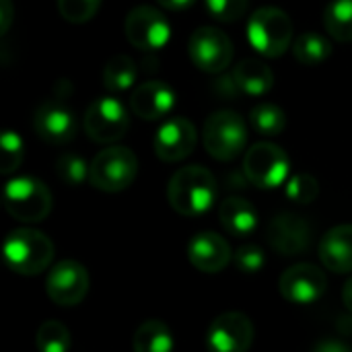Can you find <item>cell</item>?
<instances>
[{"instance_id":"cell-1","label":"cell","mask_w":352,"mask_h":352,"mask_svg":"<svg viewBox=\"0 0 352 352\" xmlns=\"http://www.w3.org/2000/svg\"><path fill=\"white\" fill-rule=\"evenodd\" d=\"M167 200L175 212L184 217H200L214 206L217 179L202 165H186L171 175Z\"/></svg>"},{"instance_id":"cell-2","label":"cell","mask_w":352,"mask_h":352,"mask_svg":"<svg viewBox=\"0 0 352 352\" xmlns=\"http://www.w3.org/2000/svg\"><path fill=\"white\" fill-rule=\"evenodd\" d=\"M2 256L12 272L21 276H35L52 264L54 243L45 233L31 227H21L6 235Z\"/></svg>"},{"instance_id":"cell-3","label":"cell","mask_w":352,"mask_h":352,"mask_svg":"<svg viewBox=\"0 0 352 352\" xmlns=\"http://www.w3.org/2000/svg\"><path fill=\"white\" fill-rule=\"evenodd\" d=\"M293 21L278 6H262L248 21V41L264 58L283 56L293 43Z\"/></svg>"},{"instance_id":"cell-4","label":"cell","mask_w":352,"mask_h":352,"mask_svg":"<svg viewBox=\"0 0 352 352\" xmlns=\"http://www.w3.org/2000/svg\"><path fill=\"white\" fill-rule=\"evenodd\" d=\"M202 142L212 159L229 163L237 159L248 144V124L237 111L219 109L206 118L202 128Z\"/></svg>"},{"instance_id":"cell-5","label":"cell","mask_w":352,"mask_h":352,"mask_svg":"<svg viewBox=\"0 0 352 352\" xmlns=\"http://www.w3.org/2000/svg\"><path fill=\"white\" fill-rule=\"evenodd\" d=\"M138 173V157L128 146H107L95 155L89 169V184L105 194L124 192Z\"/></svg>"},{"instance_id":"cell-6","label":"cell","mask_w":352,"mask_h":352,"mask_svg":"<svg viewBox=\"0 0 352 352\" xmlns=\"http://www.w3.org/2000/svg\"><path fill=\"white\" fill-rule=\"evenodd\" d=\"M2 202L6 212L21 223H39L52 212V192L37 177H14L6 182Z\"/></svg>"},{"instance_id":"cell-7","label":"cell","mask_w":352,"mask_h":352,"mask_svg":"<svg viewBox=\"0 0 352 352\" xmlns=\"http://www.w3.org/2000/svg\"><path fill=\"white\" fill-rule=\"evenodd\" d=\"M291 159L287 151L274 142H256L243 157L245 179L260 190L280 188L289 179Z\"/></svg>"},{"instance_id":"cell-8","label":"cell","mask_w":352,"mask_h":352,"mask_svg":"<svg viewBox=\"0 0 352 352\" xmlns=\"http://www.w3.org/2000/svg\"><path fill=\"white\" fill-rule=\"evenodd\" d=\"M85 134L97 144H111L126 136L130 128L128 109L113 97L95 99L82 118Z\"/></svg>"},{"instance_id":"cell-9","label":"cell","mask_w":352,"mask_h":352,"mask_svg":"<svg viewBox=\"0 0 352 352\" xmlns=\"http://www.w3.org/2000/svg\"><path fill=\"white\" fill-rule=\"evenodd\" d=\"M188 54L198 70L221 74L233 60V41L225 31L204 25L192 33L188 41Z\"/></svg>"},{"instance_id":"cell-10","label":"cell","mask_w":352,"mask_h":352,"mask_svg":"<svg viewBox=\"0 0 352 352\" xmlns=\"http://www.w3.org/2000/svg\"><path fill=\"white\" fill-rule=\"evenodd\" d=\"M126 39L140 52H157L167 45L171 37V25L167 16L148 4L132 8L124 23Z\"/></svg>"},{"instance_id":"cell-11","label":"cell","mask_w":352,"mask_h":352,"mask_svg":"<svg viewBox=\"0 0 352 352\" xmlns=\"http://www.w3.org/2000/svg\"><path fill=\"white\" fill-rule=\"evenodd\" d=\"M47 297L60 307L78 305L89 293V272L76 260L58 262L45 278Z\"/></svg>"},{"instance_id":"cell-12","label":"cell","mask_w":352,"mask_h":352,"mask_svg":"<svg viewBox=\"0 0 352 352\" xmlns=\"http://www.w3.org/2000/svg\"><path fill=\"white\" fill-rule=\"evenodd\" d=\"M33 130L35 134L50 144H66L76 136L78 122L68 103L62 97L45 99L33 113Z\"/></svg>"},{"instance_id":"cell-13","label":"cell","mask_w":352,"mask_h":352,"mask_svg":"<svg viewBox=\"0 0 352 352\" xmlns=\"http://www.w3.org/2000/svg\"><path fill=\"white\" fill-rule=\"evenodd\" d=\"M254 324L245 314L227 311L214 318L206 332L210 352H248L254 342Z\"/></svg>"},{"instance_id":"cell-14","label":"cell","mask_w":352,"mask_h":352,"mask_svg":"<svg viewBox=\"0 0 352 352\" xmlns=\"http://www.w3.org/2000/svg\"><path fill=\"white\" fill-rule=\"evenodd\" d=\"M328 289L326 272L314 264H295L278 278L280 295L295 305H311L324 297Z\"/></svg>"},{"instance_id":"cell-15","label":"cell","mask_w":352,"mask_h":352,"mask_svg":"<svg viewBox=\"0 0 352 352\" xmlns=\"http://www.w3.org/2000/svg\"><path fill=\"white\" fill-rule=\"evenodd\" d=\"M311 225L295 212H280L266 227V239L270 248L285 258L303 254L311 243Z\"/></svg>"},{"instance_id":"cell-16","label":"cell","mask_w":352,"mask_h":352,"mask_svg":"<svg viewBox=\"0 0 352 352\" xmlns=\"http://www.w3.org/2000/svg\"><path fill=\"white\" fill-rule=\"evenodd\" d=\"M198 142L194 124L186 118H169L155 134V155L163 163H179L188 159Z\"/></svg>"},{"instance_id":"cell-17","label":"cell","mask_w":352,"mask_h":352,"mask_svg":"<svg viewBox=\"0 0 352 352\" xmlns=\"http://www.w3.org/2000/svg\"><path fill=\"white\" fill-rule=\"evenodd\" d=\"M175 107V91L165 80H146L132 91L130 109L140 120H163Z\"/></svg>"},{"instance_id":"cell-18","label":"cell","mask_w":352,"mask_h":352,"mask_svg":"<svg viewBox=\"0 0 352 352\" xmlns=\"http://www.w3.org/2000/svg\"><path fill=\"white\" fill-rule=\"evenodd\" d=\"M188 258L192 266L204 274H217L231 262V248L225 237L214 231L198 233L188 243Z\"/></svg>"},{"instance_id":"cell-19","label":"cell","mask_w":352,"mask_h":352,"mask_svg":"<svg viewBox=\"0 0 352 352\" xmlns=\"http://www.w3.org/2000/svg\"><path fill=\"white\" fill-rule=\"evenodd\" d=\"M322 264L336 274L352 272V225H336L332 227L320 241L318 248Z\"/></svg>"},{"instance_id":"cell-20","label":"cell","mask_w":352,"mask_h":352,"mask_svg":"<svg viewBox=\"0 0 352 352\" xmlns=\"http://www.w3.org/2000/svg\"><path fill=\"white\" fill-rule=\"evenodd\" d=\"M219 219L225 231L233 237H248L258 227V210L250 200L239 196H229L223 200L219 208Z\"/></svg>"},{"instance_id":"cell-21","label":"cell","mask_w":352,"mask_h":352,"mask_svg":"<svg viewBox=\"0 0 352 352\" xmlns=\"http://www.w3.org/2000/svg\"><path fill=\"white\" fill-rule=\"evenodd\" d=\"M233 80L241 95L250 97H262L274 87V72L268 64L256 58L241 60L233 70Z\"/></svg>"},{"instance_id":"cell-22","label":"cell","mask_w":352,"mask_h":352,"mask_svg":"<svg viewBox=\"0 0 352 352\" xmlns=\"http://www.w3.org/2000/svg\"><path fill=\"white\" fill-rule=\"evenodd\" d=\"M134 352H173V334L161 320L142 322L132 338Z\"/></svg>"},{"instance_id":"cell-23","label":"cell","mask_w":352,"mask_h":352,"mask_svg":"<svg viewBox=\"0 0 352 352\" xmlns=\"http://www.w3.org/2000/svg\"><path fill=\"white\" fill-rule=\"evenodd\" d=\"M293 54L295 60L303 66H320L332 56V43L318 31H305L295 39Z\"/></svg>"},{"instance_id":"cell-24","label":"cell","mask_w":352,"mask_h":352,"mask_svg":"<svg viewBox=\"0 0 352 352\" xmlns=\"http://www.w3.org/2000/svg\"><path fill=\"white\" fill-rule=\"evenodd\" d=\"M324 27L326 33L340 41H352V0H330L324 10Z\"/></svg>"},{"instance_id":"cell-25","label":"cell","mask_w":352,"mask_h":352,"mask_svg":"<svg viewBox=\"0 0 352 352\" xmlns=\"http://www.w3.org/2000/svg\"><path fill=\"white\" fill-rule=\"evenodd\" d=\"M136 82V62L126 54H116L103 66V87L107 91H126Z\"/></svg>"},{"instance_id":"cell-26","label":"cell","mask_w":352,"mask_h":352,"mask_svg":"<svg viewBox=\"0 0 352 352\" xmlns=\"http://www.w3.org/2000/svg\"><path fill=\"white\" fill-rule=\"evenodd\" d=\"M250 124L262 136H278L287 128V116L276 103H258L250 111Z\"/></svg>"},{"instance_id":"cell-27","label":"cell","mask_w":352,"mask_h":352,"mask_svg":"<svg viewBox=\"0 0 352 352\" xmlns=\"http://www.w3.org/2000/svg\"><path fill=\"white\" fill-rule=\"evenodd\" d=\"M35 344L39 352H68L70 351V330L58 320H47L39 326Z\"/></svg>"},{"instance_id":"cell-28","label":"cell","mask_w":352,"mask_h":352,"mask_svg":"<svg viewBox=\"0 0 352 352\" xmlns=\"http://www.w3.org/2000/svg\"><path fill=\"white\" fill-rule=\"evenodd\" d=\"M23 157L25 146L21 136L12 130H4L0 136V173L10 175L12 171H16L23 163Z\"/></svg>"},{"instance_id":"cell-29","label":"cell","mask_w":352,"mask_h":352,"mask_svg":"<svg viewBox=\"0 0 352 352\" xmlns=\"http://www.w3.org/2000/svg\"><path fill=\"white\" fill-rule=\"evenodd\" d=\"M285 194L295 204H311L320 196V182L309 173H297L287 179Z\"/></svg>"},{"instance_id":"cell-30","label":"cell","mask_w":352,"mask_h":352,"mask_svg":"<svg viewBox=\"0 0 352 352\" xmlns=\"http://www.w3.org/2000/svg\"><path fill=\"white\" fill-rule=\"evenodd\" d=\"M89 169H91V163H87L80 155H74V153H66L56 161V173L68 186H80L82 182H87Z\"/></svg>"},{"instance_id":"cell-31","label":"cell","mask_w":352,"mask_h":352,"mask_svg":"<svg viewBox=\"0 0 352 352\" xmlns=\"http://www.w3.org/2000/svg\"><path fill=\"white\" fill-rule=\"evenodd\" d=\"M99 8H101V0H58L60 16L72 25L89 23Z\"/></svg>"},{"instance_id":"cell-32","label":"cell","mask_w":352,"mask_h":352,"mask_svg":"<svg viewBox=\"0 0 352 352\" xmlns=\"http://www.w3.org/2000/svg\"><path fill=\"white\" fill-rule=\"evenodd\" d=\"M204 4L212 19L221 23H235L248 12L250 0H204Z\"/></svg>"},{"instance_id":"cell-33","label":"cell","mask_w":352,"mask_h":352,"mask_svg":"<svg viewBox=\"0 0 352 352\" xmlns=\"http://www.w3.org/2000/svg\"><path fill=\"white\" fill-rule=\"evenodd\" d=\"M233 260H235V266H237L241 272H245V274H256V272H260V270L264 268V264H266V256H264V252L260 250V245H256V243H245V245H241V248L235 252Z\"/></svg>"},{"instance_id":"cell-34","label":"cell","mask_w":352,"mask_h":352,"mask_svg":"<svg viewBox=\"0 0 352 352\" xmlns=\"http://www.w3.org/2000/svg\"><path fill=\"white\" fill-rule=\"evenodd\" d=\"M311 352H352V349L340 338H322Z\"/></svg>"},{"instance_id":"cell-35","label":"cell","mask_w":352,"mask_h":352,"mask_svg":"<svg viewBox=\"0 0 352 352\" xmlns=\"http://www.w3.org/2000/svg\"><path fill=\"white\" fill-rule=\"evenodd\" d=\"M14 21V6L12 0H0V33L6 35Z\"/></svg>"},{"instance_id":"cell-36","label":"cell","mask_w":352,"mask_h":352,"mask_svg":"<svg viewBox=\"0 0 352 352\" xmlns=\"http://www.w3.org/2000/svg\"><path fill=\"white\" fill-rule=\"evenodd\" d=\"M167 10H186L196 4V0H157Z\"/></svg>"},{"instance_id":"cell-37","label":"cell","mask_w":352,"mask_h":352,"mask_svg":"<svg viewBox=\"0 0 352 352\" xmlns=\"http://www.w3.org/2000/svg\"><path fill=\"white\" fill-rule=\"evenodd\" d=\"M342 303H344V307L352 314V276L344 283V287H342Z\"/></svg>"}]
</instances>
